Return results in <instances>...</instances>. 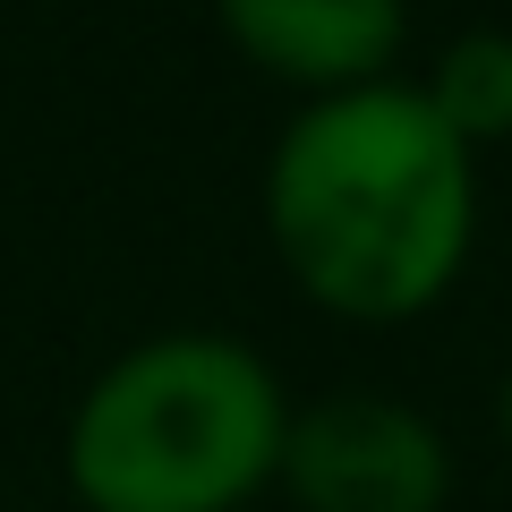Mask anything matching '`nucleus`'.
<instances>
[{
	"label": "nucleus",
	"mask_w": 512,
	"mask_h": 512,
	"mask_svg": "<svg viewBox=\"0 0 512 512\" xmlns=\"http://www.w3.org/2000/svg\"><path fill=\"white\" fill-rule=\"evenodd\" d=\"M419 94L436 103V120L461 146H504L512 137V35L504 26H470L436 52V69L419 77Z\"/></svg>",
	"instance_id": "5"
},
{
	"label": "nucleus",
	"mask_w": 512,
	"mask_h": 512,
	"mask_svg": "<svg viewBox=\"0 0 512 512\" xmlns=\"http://www.w3.org/2000/svg\"><path fill=\"white\" fill-rule=\"evenodd\" d=\"M222 35L248 69H265L274 86L316 94H350L393 77L410 0H214Z\"/></svg>",
	"instance_id": "4"
},
{
	"label": "nucleus",
	"mask_w": 512,
	"mask_h": 512,
	"mask_svg": "<svg viewBox=\"0 0 512 512\" xmlns=\"http://www.w3.org/2000/svg\"><path fill=\"white\" fill-rule=\"evenodd\" d=\"M291 393L239 333H146L86 376L60 427L77 512H248L282 478Z\"/></svg>",
	"instance_id": "2"
},
{
	"label": "nucleus",
	"mask_w": 512,
	"mask_h": 512,
	"mask_svg": "<svg viewBox=\"0 0 512 512\" xmlns=\"http://www.w3.org/2000/svg\"><path fill=\"white\" fill-rule=\"evenodd\" d=\"M282 495L299 512H444L453 504V444L402 393H316L282 436Z\"/></svg>",
	"instance_id": "3"
},
{
	"label": "nucleus",
	"mask_w": 512,
	"mask_h": 512,
	"mask_svg": "<svg viewBox=\"0 0 512 512\" xmlns=\"http://www.w3.org/2000/svg\"><path fill=\"white\" fill-rule=\"evenodd\" d=\"M495 436H504V453H512V367H504V384H495Z\"/></svg>",
	"instance_id": "6"
},
{
	"label": "nucleus",
	"mask_w": 512,
	"mask_h": 512,
	"mask_svg": "<svg viewBox=\"0 0 512 512\" xmlns=\"http://www.w3.org/2000/svg\"><path fill=\"white\" fill-rule=\"evenodd\" d=\"M265 248L308 308L342 325H419L478 248V154L410 77L316 94L256 180Z\"/></svg>",
	"instance_id": "1"
}]
</instances>
